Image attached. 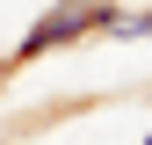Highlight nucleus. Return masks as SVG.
Returning <instances> with one entry per match:
<instances>
[{"mask_svg": "<svg viewBox=\"0 0 152 145\" xmlns=\"http://www.w3.org/2000/svg\"><path fill=\"white\" fill-rule=\"evenodd\" d=\"M109 15H116V0H58V7L15 44V65L44 58V51H58V44H72V36H87V29H109Z\"/></svg>", "mask_w": 152, "mask_h": 145, "instance_id": "1", "label": "nucleus"}, {"mask_svg": "<svg viewBox=\"0 0 152 145\" xmlns=\"http://www.w3.org/2000/svg\"><path fill=\"white\" fill-rule=\"evenodd\" d=\"M109 36H152V7H116L109 15Z\"/></svg>", "mask_w": 152, "mask_h": 145, "instance_id": "2", "label": "nucleus"}, {"mask_svg": "<svg viewBox=\"0 0 152 145\" xmlns=\"http://www.w3.org/2000/svg\"><path fill=\"white\" fill-rule=\"evenodd\" d=\"M138 145H152V131H145V138H138Z\"/></svg>", "mask_w": 152, "mask_h": 145, "instance_id": "3", "label": "nucleus"}]
</instances>
